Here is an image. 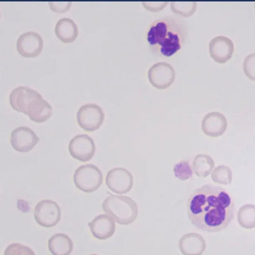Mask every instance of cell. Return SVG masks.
I'll return each mask as SVG.
<instances>
[{
  "mask_svg": "<svg viewBox=\"0 0 255 255\" xmlns=\"http://www.w3.org/2000/svg\"><path fill=\"white\" fill-rule=\"evenodd\" d=\"M235 204L224 188L207 184L196 189L187 203L189 220L197 229L209 233L221 231L232 223Z\"/></svg>",
  "mask_w": 255,
  "mask_h": 255,
  "instance_id": "1",
  "label": "cell"
},
{
  "mask_svg": "<svg viewBox=\"0 0 255 255\" xmlns=\"http://www.w3.org/2000/svg\"><path fill=\"white\" fill-rule=\"evenodd\" d=\"M187 33V27L182 18L166 16L151 23L147 31L146 39L153 53L169 57L182 48Z\"/></svg>",
  "mask_w": 255,
  "mask_h": 255,
  "instance_id": "2",
  "label": "cell"
},
{
  "mask_svg": "<svg viewBox=\"0 0 255 255\" xmlns=\"http://www.w3.org/2000/svg\"><path fill=\"white\" fill-rule=\"evenodd\" d=\"M102 208L118 224L127 226L134 223L138 215L137 203L125 196L111 195L103 203Z\"/></svg>",
  "mask_w": 255,
  "mask_h": 255,
  "instance_id": "3",
  "label": "cell"
},
{
  "mask_svg": "<svg viewBox=\"0 0 255 255\" xmlns=\"http://www.w3.org/2000/svg\"><path fill=\"white\" fill-rule=\"evenodd\" d=\"M74 181L79 189L85 193H91L102 184L103 176L101 170L96 165H83L76 170Z\"/></svg>",
  "mask_w": 255,
  "mask_h": 255,
  "instance_id": "4",
  "label": "cell"
},
{
  "mask_svg": "<svg viewBox=\"0 0 255 255\" xmlns=\"http://www.w3.org/2000/svg\"><path fill=\"white\" fill-rule=\"evenodd\" d=\"M104 119L103 110L99 106L94 104L82 106L77 114L79 125L87 132H94L99 129Z\"/></svg>",
  "mask_w": 255,
  "mask_h": 255,
  "instance_id": "5",
  "label": "cell"
},
{
  "mask_svg": "<svg viewBox=\"0 0 255 255\" xmlns=\"http://www.w3.org/2000/svg\"><path fill=\"white\" fill-rule=\"evenodd\" d=\"M106 184L113 192L126 194L130 192L134 184L132 174L123 167H116L108 172L106 177Z\"/></svg>",
  "mask_w": 255,
  "mask_h": 255,
  "instance_id": "6",
  "label": "cell"
},
{
  "mask_svg": "<svg viewBox=\"0 0 255 255\" xmlns=\"http://www.w3.org/2000/svg\"><path fill=\"white\" fill-rule=\"evenodd\" d=\"M148 79L155 88L164 90L171 87L175 81L176 73L173 67L166 62H158L148 71Z\"/></svg>",
  "mask_w": 255,
  "mask_h": 255,
  "instance_id": "7",
  "label": "cell"
},
{
  "mask_svg": "<svg viewBox=\"0 0 255 255\" xmlns=\"http://www.w3.org/2000/svg\"><path fill=\"white\" fill-rule=\"evenodd\" d=\"M61 216L59 206L55 202L50 200L40 201L34 209L36 222L44 227H55L60 221Z\"/></svg>",
  "mask_w": 255,
  "mask_h": 255,
  "instance_id": "8",
  "label": "cell"
},
{
  "mask_svg": "<svg viewBox=\"0 0 255 255\" xmlns=\"http://www.w3.org/2000/svg\"><path fill=\"white\" fill-rule=\"evenodd\" d=\"M69 150L71 156L81 162L91 160L96 152L93 139L87 134H79L71 140Z\"/></svg>",
  "mask_w": 255,
  "mask_h": 255,
  "instance_id": "9",
  "label": "cell"
},
{
  "mask_svg": "<svg viewBox=\"0 0 255 255\" xmlns=\"http://www.w3.org/2000/svg\"><path fill=\"white\" fill-rule=\"evenodd\" d=\"M43 45V40L39 34L28 32L19 37L16 48L21 56L26 58H35L42 52Z\"/></svg>",
  "mask_w": 255,
  "mask_h": 255,
  "instance_id": "10",
  "label": "cell"
},
{
  "mask_svg": "<svg viewBox=\"0 0 255 255\" xmlns=\"http://www.w3.org/2000/svg\"><path fill=\"white\" fill-rule=\"evenodd\" d=\"M39 140V137L29 128L20 127L11 134L10 142L16 151L27 153L33 149Z\"/></svg>",
  "mask_w": 255,
  "mask_h": 255,
  "instance_id": "11",
  "label": "cell"
},
{
  "mask_svg": "<svg viewBox=\"0 0 255 255\" xmlns=\"http://www.w3.org/2000/svg\"><path fill=\"white\" fill-rule=\"evenodd\" d=\"M235 49L232 40L224 36H218L211 39L209 45L211 57L219 63H225L230 60Z\"/></svg>",
  "mask_w": 255,
  "mask_h": 255,
  "instance_id": "12",
  "label": "cell"
},
{
  "mask_svg": "<svg viewBox=\"0 0 255 255\" xmlns=\"http://www.w3.org/2000/svg\"><path fill=\"white\" fill-rule=\"evenodd\" d=\"M41 97L38 93L32 89L20 87L12 91L9 98L10 104L14 110L26 115L29 105Z\"/></svg>",
  "mask_w": 255,
  "mask_h": 255,
  "instance_id": "13",
  "label": "cell"
},
{
  "mask_svg": "<svg viewBox=\"0 0 255 255\" xmlns=\"http://www.w3.org/2000/svg\"><path fill=\"white\" fill-rule=\"evenodd\" d=\"M228 123L225 116L220 113L212 112L206 115L202 123V129L207 135L212 137L222 136L226 132Z\"/></svg>",
  "mask_w": 255,
  "mask_h": 255,
  "instance_id": "14",
  "label": "cell"
},
{
  "mask_svg": "<svg viewBox=\"0 0 255 255\" xmlns=\"http://www.w3.org/2000/svg\"><path fill=\"white\" fill-rule=\"evenodd\" d=\"M88 225L93 236L100 240L111 238L116 231V222L108 215L99 216Z\"/></svg>",
  "mask_w": 255,
  "mask_h": 255,
  "instance_id": "15",
  "label": "cell"
},
{
  "mask_svg": "<svg viewBox=\"0 0 255 255\" xmlns=\"http://www.w3.org/2000/svg\"><path fill=\"white\" fill-rule=\"evenodd\" d=\"M179 248L183 255H202L206 248L203 238L197 233H190L182 236L179 242Z\"/></svg>",
  "mask_w": 255,
  "mask_h": 255,
  "instance_id": "16",
  "label": "cell"
},
{
  "mask_svg": "<svg viewBox=\"0 0 255 255\" xmlns=\"http://www.w3.org/2000/svg\"><path fill=\"white\" fill-rule=\"evenodd\" d=\"M55 32L57 38L66 44L74 42L79 34L77 25L69 18L59 20L56 25Z\"/></svg>",
  "mask_w": 255,
  "mask_h": 255,
  "instance_id": "17",
  "label": "cell"
},
{
  "mask_svg": "<svg viewBox=\"0 0 255 255\" xmlns=\"http://www.w3.org/2000/svg\"><path fill=\"white\" fill-rule=\"evenodd\" d=\"M48 248L53 255H68L73 251V243L68 236L58 233L49 239Z\"/></svg>",
  "mask_w": 255,
  "mask_h": 255,
  "instance_id": "18",
  "label": "cell"
},
{
  "mask_svg": "<svg viewBox=\"0 0 255 255\" xmlns=\"http://www.w3.org/2000/svg\"><path fill=\"white\" fill-rule=\"evenodd\" d=\"M52 114L51 106L41 98L35 103L27 115L31 121L37 123H42L47 121Z\"/></svg>",
  "mask_w": 255,
  "mask_h": 255,
  "instance_id": "19",
  "label": "cell"
},
{
  "mask_svg": "<svg viewBox=\"0 0 255 255\" xmlns=\"http://www.w3.org/2000/svg\"><path fill=\"white\" fill-rule=\"evenodd\" d=\"M215 161L206 154L197 155L194 158L192 167L195 175L201 178L208 177L215 167Z\"/></svg>",
  "mask_w": 255,
  "mask_h": 255,
  "instance_id": "20",
  "label": "cell"
},
{
  "mask_svg": "<svg viewBox=\"0 0 255 255\" xmlns=\"http://www.w3.org/2000/svg\"><path fill=\"white\" fill-rule=\"evenodd\" d=\"M239 225L245 229L255 228V205L248 204L242 206L237 214Z\"/></svg>",
  "mask_w": 255,
  "mask_h": 255,
  "instance_id": "21",
  "label": "cell"
},
{
  "mask_svg": "<svg viewBox=\"0 0 255 255\" xmlns=\"http://www.w3.org/2000/svg\"><path fill=\"white\" fill-rule=\"evenodd\" d=\"M211 179L215 183L225 185H229L233 179L232 170L227 166L219 165L212 172Z\"/></svg>",
  "mask_w": 255,
  "mask_h": 255,
  "instance_id": "22",
  "label": "cell"
},
{
  "mask_svg": "<svg viewBox=\"0 0 255 255\" xmlns=\"http://www.w3.org/2000/svg\"><path fill=\"white\" fill-rule=\"evenodd\" d=\"M174 172L176 178L181 181H187L193 177V169L188 161L182 160L175 164Z\"/></svg>",
  "mask_w": 255,
  "mask_h": 255,
  "instance_id": "23",
  "label": "cell"
},
{
  "mask_svg": "<svg viewBox=\"0 0 255 255\" xmlns=\"http://www.w3.org/2000/svg\"><path fill=\"white\" fill-rule=\"evenodd\" d=\"M243 69L247 77L255 81V53L246 57L243 63Z\"/></svg>",
  "mask_w": 255,
  "mask_h": 255,
  "instance_id": "24",
  "label": "cell"
},
{
  "mask_svg": "<svg viewBox=\"0 0 255 255\" xmlns=\"http://www.w3.org/2000/svg\"><path fill=\"white\" fill-rule=\"evenodd\" d=\"M34 252L28 247L17 244L8 246L4 255H34Z\"/></svg>",
  "mask_w": 255,
  "mask_h": 255,
  "instance_id": "25",
  "label": "cell"
},
{
  "mask_svg": "<svg viewBox=\"0 0 255 255\" xmlns=\"http://www.w3.org/2000/svg\"><path fill=\"white\" fill-rule=\"evenodd\" d=\"M50 9L58 13H66L70 9L72 3L70 2H49Z\"/></svg>",
  "mask_w": 255,
  "mask_h": 255,
  "instance_id": "26",
  "label": "cell"
},
{
  "mask_svg": "<svg viewBox=\"0 0 255 255\" xmlns=\"http://www.w3.org/2000/svg\"><path fill=\"white\" fill-rule=\"evenodd\" d=\"M254 7H255V6H254Z\"/></svg>",
  "mask_w": 255,
  "mask_h": 255,
  "instance_id": "27",
  "label": "cell"
}]
</instances>
